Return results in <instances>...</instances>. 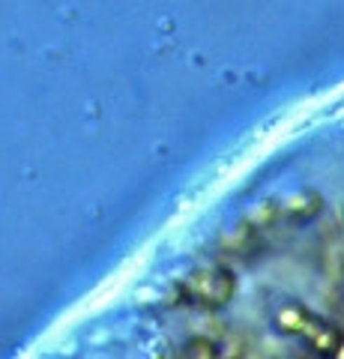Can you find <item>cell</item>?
Returning <instances> with one entry per match:
<instances>
[{
  "label": "cell",
  "mask_w": 344,
  "mask_h": 359,
  "mask_svg": "<svg viewBox=\"0 0 344 359\" xmlns=\"http://www.w3.org/2000/svg\"><path fill=\"white\" fill-rule=\"evenodd\" d=\"M275 327L287 335L303 339L317 356L338 359V353L344 351V335L332 323L315 318L312 311H305L303 306H284L279 311V318H275Z\"/></svg>",
  "instance_id": "6da1fadb"
},
{
  "label": "cell",
  "mask_w": 344,
  "mask_h": 359,
  "mask_svg": "<svg viewBox=\"0 0 344 359\" xmlns=\"http://www.w3.org/2000/svg\"><path fill=\"white\" fill-rule=\"evenodd\" d=\"M237 294V278L225 266L198 269L183 282V302L195 309H221Z\"/></svg>",
  "instance_id": "7a4b0ae2"
},
{
  "label": "cell",
  "mask_w": 344,
  "mask_h": 359,
  "mask_svg": "<svg viewBox=\"0 0 344 359\" xmlns=\"http://www.w3.org/2000/svg\"><path fill=\"white\" fill-rule=\"evenodd\" d=\"M237 356L240 347L228 339H219V335H195L177 351V359H237Z\"/></svg>",
  "instance_id": "3957f363"
},
{
  "label": "cell",
  "mask_w": 344,
  "mask_h": 359,
  "mask_svg": "<svg viewBox=\"0 0 344 359\" xmlns=\"http://www.w3.org/2000/svg\"><path fill=\"white\" fill-rule=\"evenodd\" d=\"M320 198L317 195H312V192H303V195H296V198H291L284 204V210H282V216L287 219V222H296V224H303V222H312L317 212H320Z\"/></svg>",
  "instance_id": "277c9868"
}]
</instances>
